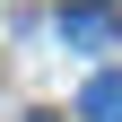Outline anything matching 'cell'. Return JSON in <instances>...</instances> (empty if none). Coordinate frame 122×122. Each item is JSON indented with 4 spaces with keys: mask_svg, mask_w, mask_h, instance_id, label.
<instances>
[{
    "mask_svg": "<svg viewBox=\"0 0 122 122\" xmlns=\"http://www.w3.org/2000/svg\"><path fill=\"white\" fill-rule=\"evenodd\" d=\"M61 44H70V52H113V44H122V9L70 0V9H61Z\"/></svg>",
    "mask_w": 122,
    "mask_h": 122,
    "instance_id": "6da1fadb",
    "label": "cell"
},
{
    "mask_svg": "<svg viewBox=\"0 0 122 122\" xmlns=\"http://www.w3.org/2000/svg\"><path fill=\"white\" fill-rule=\"evenodd\" d=\"M79 122H122V70H96L79 87Z\"/></svg>",
    "mask_w": 122,
    "mask_h": 122,
    "instance_id": "7a4b0ae2",
    "label": "cell"
},
{
    "mask_svg": "<svg viewBox=\"0 0 122 122\" xmlns=\"http://www.w3.org/2000/svg\"><path fill=\"white\" fill-rule=\"evenodd\" d=\"M26 122H52V113H26Z\"/></svg>",
    "mask_w": 122,
    "mask_h": 122,
    "instance_id": "3957f363",
    "label": "cell"
}]
</instances>
